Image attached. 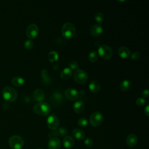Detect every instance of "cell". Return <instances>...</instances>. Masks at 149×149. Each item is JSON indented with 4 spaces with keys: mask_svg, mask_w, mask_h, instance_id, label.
Segmentation results:
<instances>
[{
    "mask_svg": "<svg viewBox=\"0 0 149 149\" xmlns=\"http://www.w3.org/2000/svg\"><path fill=\"white\" fill-rule=\"evenodd\" d=\"M2 94L4 99L9 102L15 101L17 97V91L10 86L5 87L2 91Z\"/></svg>",
    "mask_w": 149,
    "mask_h": 149,
    "instance_id": "cell-3",
    "label": "cell"
},
{
    "mask_svg": "<svg viewBox=\"0 0 149 149\" xmlns=\"http://www.w3.org/2000/svg\"><path fill=\"white\" fill-rule=\"evenodd\" d=\"M9 144L12 149H22L24 146V140L17 135H13L9 139Z\"/></svg>",
    "mask_w": 149,
    "mask_h": 149,
    "instance_id": "cell-5",
    "label": "cell"
},
{
    "mask_svg": "<svg viewBox=\"0 0 149 149\" xmlns=\"http://www.w3.org/2000/svg\"><path fill=\"white\" fill-rule=\"evenodd\" d=\"M52 68L54 70H57L59 68V65L57 63H55L53 65H52Z\"/></svg>",
    "mask_w": 149,
    "mask_h": 149,
    "instance_id": "cell-37",
    "label": "cell"
},
{
    "mask_svg": "<svg viewBox=\"0 0 149 149\" xmlns=\"http://www.w3.org/2000/svg\"><path fill=\"white\" fill-rule=\"evenodd\" d=\"M98 57V55L97 54V52L95 51H91L88 56V60L91 62H95L97 61Z\"/></svg>",
    "mask_w": 149,
    "mask_h": 149,
    "instance_id": "cell-26",
    "label": "cell"
},
{
    "mask_svg": "<svg viewBox=\"0 0 149 149\" xmlns=\"http://www.w3.org/2000/svg\"><path fill=\"white\" fill-rule=\"evenodd\" d=\"M84 144L87 147L91 148L93 145V141L90 138L87 137L84 140Z\"/></svg>",
    "mask_w": 149,
    "mask_h": 149,
    "instance_id": "cell-34",
    "label": "cell"
},
{
    "mask_svg": "<svg viewBox=\"0 0 149 149\" xmlns=\"http://www.w3.org/2000/svg\"><path fill=\"white\" fill-rule=\"evenodd\" d=\"M62 34L66 38H72L76 33V28L74 25L70 22H66L62 27Z\"/></svg>",
    "mask_w": 149,
    "mask_h": 149,
    "instance_id": "cell-2",
    "label": "cell"
},
{
    "mask_svg": "<svg viewBox=\"0 0 149 149\" xmlns=\"http://www.w3.org/2000/svg\"><path fill=\"white\" fill-rule=\"evenodd\" d=\"M131 86V82L128 80H124L120 83L119 87L122 91L128 90Z\"/></svg>",
    "mask_w": 149,
    "mask_h": 149,
    "instance_id": "cell-23",
    "label": "cell"
},
{
    "mask_svg": "<svg viewBox=\"0 0 149 149\" xmlns=\"http://www.w3.org/2000/svg\"><path fill=\"white\" fill-rule=\"evenodd\" d=\"M94 19L97 22H101L104 19V16L101 12H97L94 15Z\"/></svg>",
    "mask_w": 149,
    "mask_h": 149,
    "instance_id": "cell-28",
    "label": "cell"
},
{
    "mask_svg": "<svg viewBox=\"0 0 149 149\" xmlns=\"http://www.w3.org/2000/svg\"><path fill=\"white\" fill-rule=\"evenodd\" d=\"M100 83L95 80H92L89 85H88V88L90 90V91L94 93H96L98 91H99V90H100Z\"/></svg>",
    "mask_w": 149,
    "mask_h": 149,
    "instance_id": "cell-17",
    "label": "cell"
},
{
    "mask_svg": "<svg viewBox=\"0 0 149 149\" xmlns=\"http://www.w3.org/2000/svg\"><path fill=\"white\" fill-rule=\"evenodd\" d=\"M33 110L37 114L44 116L49 113L51 107L48 103L44 101H40L34 105Z\"/></svg>",
    "mask_w": 149,
    "mask_h": 149,
    "instance_id": "cell-1",
    "label": "cell"
},
{
    "mask_svg": "<svg viewBox=\"0 0 149 149\" xmlns=\"http://www.w3.org/2000/svg\"><path fill=\"white\" fill-rule=\"evenodd\" d=\"M141 95L143 96V97L144 98H148L149 96V91L148 89H145L144 90L142 93H141Z\"/></svg>",
    "mask_w": 149,
    "mask_h": 149,
    "instance_id": "cell-35",
    "label": "cell"
},
{
    "mask_svg": "<svg viewBox=\"0 0 149 149\" xmlns=\"http://www.w3.org/2000/svg\"><path fill=\"white\" fill-rule=\"evenodd\" d=\"M41 76L44 83L48 84L51 81L50 77L48 76V72L47 69H44L41 71Z\"/></svg>",
    "mask_w": 149,
    "mask_h": 149,
    "instance_id": "cell-25",
    "label": "cell"
},
{
    "mask_svg": "<svg viewBox=\"0 0 149 149\" xmlns=\"http://www.w3.org/2000/svg\"><path fill=\"white\" fill-rule=\"evenodd\" d=\"M58 133L59 134V136H66V135L67 134L68 131L67 129L64 127H61L60 128H59L58 130H57Z\"/></svg>",
    "mask_w": 149,
    "mask_h": 149,
    "instance_id": "cell-30",
    "label": "cell"
},
{
    "mask_svg": "<svg viewBox=\"0 0 149 149\" xmlns=\"http://www.w3.org/2000/svg\"><path fill=\"white\" fill-rule=\"evenodd\" d=\"M103 120V115L100 111H95L90 116V122L94 127L99 126Z\"/></svg>",
    "mask_w": 149,
    "mask_h": 149,
    "instance_id": "cell-7",
    "label": "cell"
},
{
    "mask_svg": "<svg viewBox=\"0 0 149 149\" xmlns=\"http://www.w3.org/2000/svg\"><path fill=\"white\" fill-rule=\"evenodd\" d=\"M140 56H141V54L138 51H135L134 52H133L131 55H130V58L132 59H133V60H137L139 59L140 58Z\"/></svg>",
    "mask_w": 149,
    "mask_h": 149,
    "instance_id": "cell-33",
    "label": "cell"
},
{
    "mask_svg": "<svg viewBox=\"0 0 149 149\" xmlns=\"http://www.w3.org/2000/svg\"><path fill=\"white\" fill-rule=\"evenodd\" d=\"M144 113L147 116H149V105H147V106L145 107Z\"/></svg>",
    "mask_w": 149,
    "mask_h": 149,
    "instance_id": "cell-36",
    "label": "cell"
},
{
    "mask_svg": "<svg viewBox=\"0 0 149 149\" xmlns=\"http://www.w3.org/2000/svg\"><path fill=\"white\" fill-rule=\"evenodd\" d=\"M9 104L7 102H5L3 104V108L5 109H7L8 107H9Z\"/></svg>",
    "mask_w": 149,
    "mask_h": 149,
    "instance_id": "cell-38",
    "label": "cell"
},
{
    "mask_svg": "<svg viewBox=\"0 0 149 149\" xmlns=\"http://www.w3.org/2000/svg\"><path fill=\"white\" fill-rule=\"evenodd\" d=\"M146 100L143 97H138L136 100V103L139 106H143L146 104Z\"/></svg>",
    "mask_w": 149,
    "mask_h": 149,
    "instance_id": "cell-32",
    "label": "cell"
},
{
    "mask_svg": "<svg viewBox=\"0 0 149 149\" xmlns=\"http://www.w3.org/2000/svg\"><path fill=\"white\" fill-rule=\"evenodd\" d=\"M59 119L55 115L51 114L48 116L47 119V125L50 129L53 130H56L59 126Z\"/></svg>",
    "mask_w": 149,
    "mask_h": 149,
    "instance_id": "cell-8",
    "label": "cell"
},
{
    "mask_svg": "<svg viewBox=\"0 0 149 149\" xmlns=\"http://www.w3.org/2000/svg\"><path fill=\"white\" fill-rule=\"evenodd\" d=\"M65 95L67 99L73 101L78 98L79 93L77 90L73 88H68L65 91Z\"/></svg>",
    "mask_w": 149,
    "mask_h": 149,
    "instance_id": "cell-10",
    "label": "cell"
},
{
    "mask_svg": "<svg viewBox=\"0 0 149 149\" xmlns=\"http://www.w3.org/2000/svg\"><path fill=\"white\" fill-rule=\"evenodd\" d=\"M33 97L36 101L39 102L42 101L45 98V94L44 91L40 88L36 89L33 92Z\"/></svg>",
    "mask_w": 149,
    "mask_h": 149,
    "instance_id": "cell-15",
    "label": "cell"
},
{
    "mask_svg": "<svg viewBox=\"0 0 149 149\" xmlns=\"http://www.w3.org/2000/svg\"><path fill=\"white\" fill-rule=\"evenodd\" d=\"M79 65H78V63L76 61H71L69 62V68L72 70V69H76L77 68Z\"/></svg>",
    "mask_w": 149,
    "mask_h": 149,
    "instance_id": "cell-31",
    "label": "cell"
},
{
    "mask_svg": "<svg viewBox=\"0 0 149 149\" xmlns=\"http://www.w3.org/2000/svg\"><path fill=\"white\" fill-rule=\"evenodd\" d=\"M103 31V27L100 24H93L90 28V33L93 36L97 37L100 36Z\"/></svg>",
    "mask_w": 149,
    "mask_h": 149,
    "instance_id": "cell-11",
    "label": "cell"
},
{
    "mask_svg": "<svg viewBox=\"0 0 149 149\" xmlns=\"http://www.w3.org/2000/svg\"><path fill=\"white\" fill-rule=\"evenodd\" d=\"M63 144L66 148H71L74 144V141L73 139L70 136H65L63 140Z\"/></svg>",
    "mask_w": 149,
    "mask_h": 149,
    "instance_id": "cell-18",
    "label": "cell"
},
{
    "mask_svg": "<svg viewBox=\"0 0 149 149\" xmlns=\"http://www.w3.org/2000/svg\"><path fill=\"white\" fill-rule=\"evenodd\" d=\"M118 52L119 55L122 58H127L130 55V49L125 46H122L119 48L118 50Z\"/></svg>",
    "mask_w": 149,
    "mask_h": 149,
    "instance_id": "cell-14",
    "label": "cell"
},
{
    "mask_svg": "<svg viewBox=\"0 0 149 149\" xmlns=\"http://www.w3.org/2000/svg\"><path fill=\"white\" fill-rule=\"evenodd\" d=\"M37 149H42V148H37Z\"/></svg>",
    "mask_w": 149,
    "mask_h": 149,
    "instance_id": "cell-39",
    "label": "cell"
},
{
    "mask_svg": "<svg viewBox=\"0 0 149 149\" xmlns=\"http://www.w3.org/2000/svg\"><path fill=\"white\" fill-rule=\"evenodd\" d=\"M72 74V70L68 67L63 68L60 73V76L63 79H68L71 77Z\"/></svg>",
    "mask_w": 149,
    "mask_h": 149,
    "instance_id": "cell-19",
    "label": "cell"
},
{
    "mask_svg": "<svg viewBox=\"0 0 149 149\" xmlns=\"http://www.w3.org/2000/svg\"><path fill=\"white\" fill-rule=\"evenodd\" d=\"M52 98L53 100V101L55 102L56 104L58 103L60 104L62 102L63 100V97L62 95L58 91H55L52 95Z\"/></svg>",
    "mask_w": 149,
    "mask_h": 149,
    "instance_id": "cell-22",
    "label": "cell"
},
{
    "mask_svg": "<svg viewBox=\"0 0 149 149\" xmlns=\"http://www.w3.org/2000/svg\"><path fill=\"white\" fill-rule=\"evenodd\" d=\"M137 141H138L137 137L134 134H129L127 137L126 140L127 145L130 147H133L135 146L137 144Z\"/></svg>",
    "mask_w": 149,
    "mask_h": 149,
    "instance_id": "cell-13",
    "label": "cell"
},
{
    "mask_svg": "<svg viewBox=\"0 0 149 149\" xmlns=\"http://www.w3.org/2000/svg\"><path fill=\"white\" fill-rule=\"evenodd\" d=\"M48 147L49 149H59L61 147V142L58 137L50 138L48 143Z\"/></svg>",
    "mask_w": 149,
    "mask_h": 149,
    "instance_id": "cell-12",
    "label": "cell"
},
{
    "mask_svg": "<svg viewBox=\"0 0 149 149\" xmlns=\"http://www.w3.org/2000/svg\"><path fill=\"white\" fill-rule=\"evenodd\" d=\"M48 59L51 62H56L59 59V55L57 52L55 51H52L48 54Z\"/></svg>",
    "mask_w": 149,
    "mask_h": 149,
    "instance_id": "cell-24",
    "label": "cell"
},
{
    "mask_svg": "<svg viewBox=\"0 0 149 149\" xmlns=\"http://www.w3.org/2000/svg\"><path fill=\"white\" fill-rule=\"evenodd\" d=\"M72 134L74 137L78 140H82L85 137L84 132L80 129H75L72 132Z\"/></svg>",
    "mask_w": 149,
    "mask_h": 149,
    "instance_id": "cell-20",
    "label": "cell"
},
{
    "mask_svg": "<svg viewBox=\"0 0 149 149\" xmlns=\"http://www.w3.org/2000/svg\"><path fill=\"white\" fill-rule=\"evenodd\" d=\"M88 120L87 119L84 117H81L78 120V125L80 127H85L87 125Z\"/></svg>",
    "mask_w": 149,
    "mask_h": 149,
    "instance_id": "cell-27",
    "label": "cell"
},
{
    "mask_svg": "<svg viewBox=\"0 0 149 149\" xmlns=\"http://www.w3.org/2000/svg\"><path fill=\"white\" fill-rule=\"evenodd\" d=\"M33 45H34V43L31 40H27L25 41L24 43V46L25 48L27 49H30L32 48L33 47Z\"/></svg>",
    "mask_w": 149,
    "mask_h": 149,
    "instance_id": "cell-29",
    "label": "cell"
},
{
    "mask_svg": "<svg viewBox=\"0 0 149 149\" xmlns=\"http://www.w3.org/2000/svg\"><path fill=\"white\" fill-rule=\"evenodd\" d=\"M73 107L74 111L77 113H81L84 109V104L81 100H78L76 101L73 104Z\"/></svg>",
    "mask_w": 149,
    "mask_h": 149,
    "instance_id": "cell-16",
    "label": "cell"
},
{
    "mask_svg": "<svg viewBox=\"0 0 149 149\" xmlns=\"http://www.w3.org/2000/svg\"><path fill=\"white\" fill-rule=\"evenodd\" d=\"M24 79L22 77H15L11 80L12 84L17 87L22 86L23 84H24Z\"/></svg>",
    "mask_w": 149,
    "mask_h": 149,
    "instance_id": "cell-21",
    "label": "cell"
},
{
    "mask_svg": "<svg viewBox=\"0 0 149 149\" xmlns=\"http://www.w3.org/2000/svg\"><path fill=\"white\" fill-rule=\"evenodd\" d=\"M73 79L77 83L79 84H83L87 81L88 76L85 71L79 69L74 71L73 73Z\"/></svg>",
    "mask_w": 149,
    "mask_h": 149,
    "instance_id": "cell-6",
    "label": "cell"
},
{
    "mask_svg": "<svg viewBox=\"0 0 149 149\" xmlns=\"http://www.w3.org/2000/svg\"><path fill=\"white\" fill-rule=\"evenodd\" d=\"M26 33L27 36L30 38H36L38 33V26L34 23L30 24L27 27Z\"/></svg>",
    "mask_w": 149,
    "mask_h": 149,
    "instance_id": "cell-9",
    "label": "cell"
},
{
    "mask_svg": "<svg viewBox=\"0 0 149 149\" xmlns=\"http://www.w3.org/2000/svg\"><path fill=\"white\" fill-rule=\"evenodd\" d=\"M98 55L103 59H109L112 55V49L108 45H100L98 48Z\"/></svg>",
    "mask_w": 149,
    "mask_h": 149,
    "instance_id": "cell-4",
    "label": "cell"
}]
</instances>
